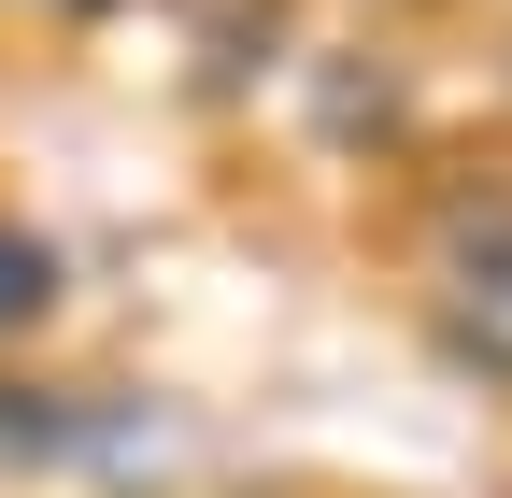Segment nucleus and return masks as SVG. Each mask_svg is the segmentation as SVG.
Returning <instances> with one entry per match:
<instances>
[{
  "label": "nucleus",
  "instance_id": "obj_2",
  "mask_svg": "<svg viewBox=\"0 0 512 498\" xmlns=\"http://www.w3.org/2000/svg\"><path fill=\"white\" fill-rule=\"evenodd\" d=\"M43 314H57V242L0 214V342H15V328H43Z\"/></svg>",
  "mask_w": 512,
  "mask_h": 498
},
{
  "label": "nucleus",
  "instance_id": "obj_3",
  "mask_svg": "<svg viewBox=\"0 0 512 498\" xmlns=\"http://www.w3.org/2000/svg\"><path fill=\"white\" fill-rule=\"evenodd\" d=\"M57 15H86V0H57Z\"/></svg>",
  "mask_w": 512,
  "mask_h": 498
},
{
  "label": "nucleus",
  "instance_id": "obj_1",
  "mask_svg": "<svg viewBox=\"0 0 512 498\" xmlns=\"http://www.w3.org/2000/svg\"><path fill=\"white\" fill-rule=\"evenodd\" d=\"M427 271H441V314L470 328V356L512 370V200H441Z\"/></svg>",
  "mask_w": 512,
  "mask_h": 498
}]
</instances>
